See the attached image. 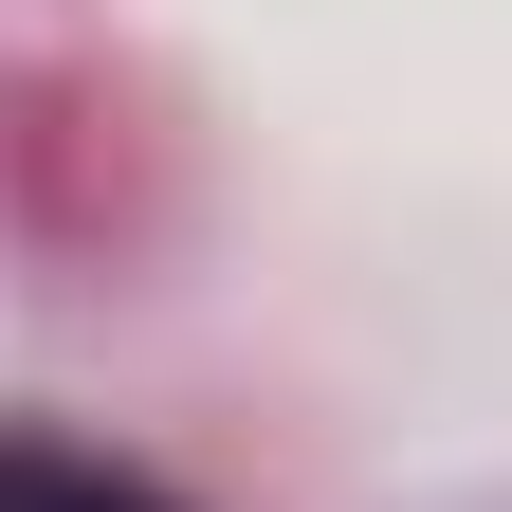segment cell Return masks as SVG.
I'll use <instances>...</instances> for the list:
<instances>
[{"label":"cell","instance_id":"1","mask_svg":"<svg viewBox=\"0 0 512 512\" xmlns=\"http://www.w3.org/2000/svg\"><path fill=\"white\" fill-rule=\"evenodd\" d=\"M0 512H165V494L110 476V458H74V439H0Z\"/></svg>","mask_w":512,"mask_h":512}]
</instances>
